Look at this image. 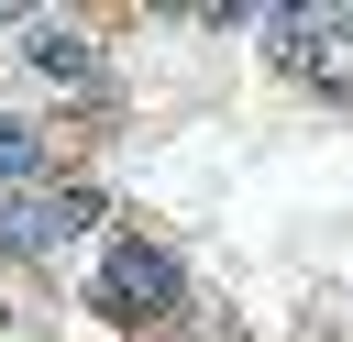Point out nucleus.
<instances>
[{"mask_svg":"<svg viewBox=\"0 0 353 342\" xmlns=\"http://www.w3.org/2000/svg\"><path fill=\"white\" fill-rule=\"evenodd\" d=\"M22 66H33V77H88L99 55H88V33H66V22H33V33H22Z\"/></svg>","mask_w":353,"mask_h":342,"instance_id":"4","label":"nucleus"},{"mask_svg":"<svg viewBox=\"0 0 353 342\" xmlns=\"http://www.w3.org/2000/svg\"><path fill=\"white\" fill-rule=\"evenodd\" d=\"M88 309L121 320V331H154V320L176 309V265H165V243H110V265L88 276Z\"/></svg>","mask_w":353,"mask_h":342,"instance_id":"3","label":"nucleus"},{"mask_svg":"<svg viewBox=\"0 0 353 342\" xmlns=\"http://www.w3.org/2000/svg\"><path fill=\"white\" fill-rule=\"evenodd\" d=\"M265 66L276 77H320V88H342L353 99V11H276L265 22Z\"/></svg>","mask_w":353,"mask_h":342,"instance_id":"2","label":"nucleus"},{"mask_svg":"<svg viewBox=\"0 0 353 342\" xmlns=\"http://www.w3.org/2000/svg\"><path fill=\"white\" fill-rule=\"evenodd\" d=\"M11 188H44V132L0 110V199H11Z\"/></svg>","mask_w":353,"mask_h":342,"instance_id":"5","label":"nucleus"},{"mask_svg":"<svg viewBox=\"0 0 353 342\" xmlns=\"http://www.w3.org/2000/svg\"><path fill=\"white\" fill-rule=\"evenodd\" d=\"M110 210V188H88V177H44V188H11L0 199V254H55L66 232H88Z\"/></svg>","mask_w":353,"mask_h":342,"instance_id":"1","label":"nucleus"}]
</instances>
